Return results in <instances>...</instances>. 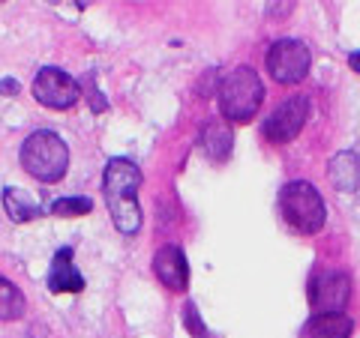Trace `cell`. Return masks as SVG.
Returning a JSON list of instances; mask_svg holds the SVG:
<instances>
[{
    "label": "cell",
    "instance_id": "cell-1",
    "mask_svg": "<svg viewBox=\"0 0 360 338\" xmlns=\"http://www.w3.org/2000/svg\"><path fill=\"white\" fill-rule=\"evenodd\" d=\"M141 171L129 159H111L103 171V195L111 212V222L120 234H135L141 228V207H139Z\"/></svg>",
    "mask_w": 360,
    "mask_h": 338
},
{
    "label": "cell",
    "instance_id": "cell-2",
    "mask_svg": "<svg viewBox=\"0 0 360 338\" xmlns=\"http://www.w3.org/2000/svg\"><path fill=\"white\" fill-rule=\"evenodd\" d=\"M264 102V84L252 66H238L219 84V111L229 123H250Z\"/></svg>",
    "mask_w": 360,
    "mask_h": 338
},
{
    "label": "cell",
    "instance_id": "cell-3",
    "mask_svg": "<svg viewBox=\"0 0 360 338\" xmlns=\"http://www.w3.org/2000/svg\"><path fill=\"white\" fill-rule=\"evenodd\" d=\"M21 168L39 183H58L70 168V150L58 132H33L21 147Z\"/></svg>",
    "mask_w": 360,
    "mask_h": 338
},
{
    "label": "cell",
    "instance_id": "cell-4",
    "mask_svg": "<svg viewBox=\"0 0 360 338\" xmlns=\"http://www.w3.org/2000/svg\"><path fill=\"white\" fill-rule=\"evenodd\" d=\"M279 210H283V219L297 234H319L324 228V222H328L324 198L307 180H295V183L283 186V191H279Z\"/></svg>",
    "mask_w": 360,
    "mask_h": 338
},
{
    "label": "cell",
    "instance_id": "cell-5",
    "mask_svg": "<svg viewBox=\"0 0 360 338\" xmlns=\"http://www.w3.org/2000/svg\"><path fill=\"white\" fill-rule=\"evenodd\" d=\"M309 48L297 39H279L267 48V72L279 84H297L309 72Z\"/></svg>",
    "mask_w": 360,
    "mask_h": 338
},
{
    "label": "cell",
    "instance_id": "cell-6",
    "mask_svg": "<svg viewBox=\"0 0 360 338\" xmlns=\"http://www.w3.org/2000/svg\"><path fill=\"white\" fill-rule=\"evenodd\" d=\"M33 96H37V102H42L45 108L66 111L78 102L82 84H78L70 72L58 69V66H45V69H39L37 78H33Z\"/></svg>",
    "mask_w": 360,
    "mask_h": 338
},
{
    "label": "cell",
    "instance_id": "cell-7",
    "mask_svg": "<svg viewBox=\"0 0 360 338\" xmlns=\"http://www.w3.org/2000/svg\"><path fill=\"white\" fill-rule=\"evenodd\" d=\"M348 276L342 269H321L309 281V306L315 314H342L348 306Z\"/></svg>",
    "mask_w": 360,
    "mask_h": 338
},
{
    "label": "cell",
    "instance_id": "cell-8",
    "mask_svg": "<svg viewBox=\"0 0 360 338\" xmlns=\"http://www.w3.org/2000/svg\"><path fill=\"white\" fill-rule=\"evenodd\" d=\"M309 117V99L307 96H288L274 114L264 120V138L274 144H288L297 138L303 123Z\"/></svg>",
    "mask_w": 360,
    "mask_h": 338
},
{
    "label": "cell",
    "instance_id": "cell-9",
    "mask_svg": "<svg viewBox=\"0 0 360 338\" xmlns=\"http://www.w3.org/2000/svg\"><path fill=\"white\" fill-rule=\"evenodd\" d=\"M153 273L168 290H177V294L180 290H186V285H189V264H186L184 249H180V245H162V249L153 255Z\"/></svg>",
    "mask_w": 360,
    "mask_h": 338
},
{
    "label": "cell",
    "instance_id": "cell-10",
    "mask_svg": "<svg viewBox=\"0 0 360 338\" xmlns=\"http://www.w3.org/2000/svg\"><path fill=\"white\" fill-rule=\"evenodd\" d=\"M49 288L54 294H82L84 290V276L72 266V249L63 245V249L54 255L51 261V273H49Z\"/></svg>",
    "mask_w": 360,
    "mask_h": 338
},
{
    "label": "cell",
    "instance_id": "cell-11",
    "mask_svg": "<svg viewBox=\"0 0 360 338\" xmlns=\"http://www.w3.org/2000/svg\"><path fill=\"white\" fill-rule=\"evenodd\" d=\"M330 183L340 191H357L360 189V156L354 150H342L330 159Z\"/></svg>",
    "mask_w": 360,
    "mask_h": 338
},
{
    "label": "cell",
    "instance_id": "cell-12",
    "mask_svg": "<svg viewBox=\"0 0 360 338\" xmlns=\"http://www.w3.org/2000/svg\"><path fill=\"white\" fill-rule=\"evenodd\" d=\"M352 335V318L342 314H315L303 326V338H348Z\"/></svg>",
    "mask_w": 360,
    "mask_h": 338
},
{
    "label": "cell",
    "instance_id": "cell-13",
    "mask_svg": "<svg viewBox=\"0 0 360 338\" xmlns=\"http://www.w3.org/2000/svg\"><path fill=\"white\" fill-rule=\"evenodd\" d=\"M4 207L9 212V219L25 224V222H33L42 216V207L37 198H30L25 189H15V186H6L4 189Z\"/></svg>",
    "mask_w": 360,
    "mask_h": 338
},
{
    "label": "cell",
    "instance_id": "cell-14",
    "mask_svg": "<svg viewBox=\"0 0 360 338\" xmlns=\"http://www.w3.org/2000/svg\"><path fill=\"white\" fill-rule=\"evenodd\" d=\"M231 129L222 126L219 120H207L205 129H201V144H205V153L213 162H222L231 156Z\"/></svg>",
    "mask_w": 360,
    "mask_h": 338
},
{
    "label": "cell",
    "instance_id": "cell-15",
    "mask_svg": "<svg viewBox=\"0 0 360 338\" xmlns=\"http://www.w3.org/2000/svg\"><path fill=\"white\" fill-rule=\"evenodd\" d=\"M27 311V302L21 288L9 278H0V320H21Z\"/></svg>",
    "mask_w": 360,
    "mask_h": 338
},
{
    "label": "cell",
    "instance_id": "cell-16",
    "mask_svg": "<svg viewBox=\"0 0 360 338\" xmlns=\"http://www.w3.org/2000/svg\"><path fill=\"white\" fill-rule=\"evenodd\" d=\"M94 210V201L82 198V195H70V198H58L51 201L49 212L51 216H66V219H75V216H84V212Z\"/></svg>",
    "mask_w": 360,
    "mask_h": 338
},
{
    "label": "cell",
    "instance_id": "cell-17",
    "mask_svg": "<svg viewBox=\"0 0 360 338\" xmlns=\"http://www.w3.org/2000/svg\"><path fill=\"white\" fill-rule=\"evenodd\" d=\"M184 323H186V330L193 332L195 338H205V335H207V330H205V326H201V320H198V311H195L193 302H186V318H184Z\"/></svg>",
    "mask_w": 360,
    "mask_h": 338
},
{
    "label": "cell",
    "instance_id": "cell-18",
    "mask_svg": "<svg viewBox=\"0 0 360 338\" xmlns=\"http://www.w3.org/2000/svg\"><path fill=\"white\" fill-rule=\"evenodd\" d=\"M0 93H18V81H13V78L0 81Z\"/></svg>",
    "mask_w": 360,
    "mask_h": 338
},
{
    "label": "cell",
    "instance_id": "cell-19",
    "mask_svg": "<svg viewBox=\"0 0 360 338\" xmlns=\"http://www.w3.org/2000/svg\"><path fill=\"white\" fill-rule=\"evenodd\" d=\"M348 66H352V69L360 75V51H354V54H348Z\"/></svg>",
    "mask_w": 360,
    "mask_h": 338
}]
</instances>
